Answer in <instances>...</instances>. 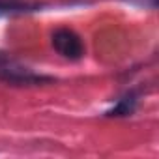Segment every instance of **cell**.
<instances>
[{"label": "cell", "mask_w": 159, "mask_h": 159, "mask_svg": "<svg viewBox=\"0 0 159 159\" xmlns=\"http://www.w3.org/2000/svg\"><path fill=\"white\" fill-rule=\"evenodd\" d=\"M52 45L66 58H81L83 52H84L81 38H79L73 30H67V28H60V30L54 32Z\"/></svg>", "instance_id": "cell-1"}]
</instances>
